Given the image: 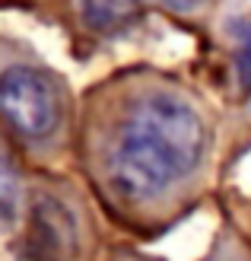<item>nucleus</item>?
I'll return each mask as SVG.
<instances>
[{
    "instance_id": "nucleus-1",
    "label": "nucleus",
    "mask_w": 251,
    "mask_h": 261,
    "mask_svg": "<svg viewBox=\"0 0 251 261\" xmlns=\"http://www.w3.org/2000/svg\"><path fill=\"white\" fill-rule=\"evenodd\" d=\"M207 147V127L191 102L175 93H150L124 115L111 143L108 172L130 201H153L191 172Z\"/></svg>"
},
{
    "instance_id": "nucleus-2",
    "label": "nucleus",
    "mask_w": 251,
    "mask_h": 261,
    "mask_svg": "<svg viewBox=\"0 0 251 261\" xmlns=\"http://www.w3.org/2000/svg\"><path fill=\"white\" fill-rule=\"evenodd\" d=\"M0 115L25 137H45L58 127L61 99L51 76L35 67H7L0 73Z\"/></svg>"
},
{
    "instance_id": "nucleus-3",
    "label": "nucleus",
    "mask_w": 251,
    "mask_h": 261,
    "mask_svg": "<svg viewBox=\"0 0 251 261\" xmlns=\"http://www.w3.org/2000/svg\"><path fill=\"white\" fill-rule=\"evenodd\" d=\"M76 249L80 236L73 214L54 198H38L25 229V261H73Z\"/></svg>"
},
{
    "instance_id": "nucleus-4",
    "label": "nucleus",
    "mask_w": 251,
    "mask_h": 261,
    "mask_svg": "<svg viewBox=\"0 0 251 261\" xmlns=\"http://www.w3.org/2000/svg\"><path fill=\"white\" fill-rule=\"evenodd\" d=\"M226 29L235 42V73H239V86H242L245 96H251V19H232Z\"/></svg>"
},
{
    "instance_id": "nucleus-5",
    "label": "nucleus",
    "mask_w": 251,
    "mask_h": 261,
    "mask_svg": "<svg viewBox=\"0 0 251 261\" xmlns=\"http://www.w3.org/2000/svg\"><path fill=\"white\" fill-rule=\"evenodd\" d=\"M134 13H137V7H130V4H83V19L96 32L118 29L127 19H134Z\"/></svg>"
},
{
    "instance_id": "nucleus-6",
    "label": "nucleus",
    "mask_w": 251,
    "mask_h": 261,
    "mask_svg": "<svg viewBox=\"0 0 251 261\" xmlns=\"http://www.w3.org/2000/svg\"><path fill=\"white\" fill-rule=\"evenodd\" d=\"M16 207H19V178L0 150V223H10L16 217Z\"/></svg>"
}]
</instances>
